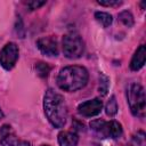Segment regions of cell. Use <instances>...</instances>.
Segmentation results:
<instances>
[{"instance_id":"2","label":"cell","mask_w":146,"mask_h":146,"mask_svg":"<svg viewBox=\"0 0 146 146\" xmlns=\"http://www.w3.org/2000/svg\"><path fill=\"white\" fill-rule=\"evenodd\" d=\"M89 79V73L86 67L79 65L66 66L60 70L57 76L58 87L67 92H73L82 89Z\"/></svg>"},{"instance_id":"18","label":"cell","mask_w":146,"mask_h":146,"mask_svg":"<svg viewBox=\"0 0 146 146\" xmlns=\"http://www.w3.org/2000/svg\"><path fill=\"white\" fill-rule=\"evenodd\" d=\"M19 146H32V145L27 141H22V143H19Z\"/></svg>"},{"instance_id":"17","label":"cell","mask_w":146,"mask_h":146,"mask_svg":"<svg viewBox=\"0 0 146 146\" xmlns=\"http://www.w3.org/2000/svg\"><path fill=\"white\" fill-rule=\"evenodd\" d=\"M100 6H105V7H115V6H120L122 5V1L119 0H112V1H97Z\"/></svg>"},{"instance_id":"4","label":"cell","mask_w":146,"mask_h":146,"mask_svg":"<svg viewBox=\"0 0 146 146\" xmlns=\"http://www.w3.org/2000/svg\"><path fill=\"white\" fill-rule=\"evenodd\" d=\"M64 56L70 59L80 58L84 52V42L79 33L68 32L63 36L62 41Z\"/></svg>"},{"instance_id":"6","label":"cell","mask_w":146,"mask_h":146,"mask_svg":"<svg viewBox=\"0 0 146 146\" xmlns=\"http://www.w3.org/2000/svg\"><path fill=\"white\" fill-rule=\"evenodd\" d=\"M18 56H19L18 46L15 42H8L0 50V65L5 70L9 71L15 66Z\"/></svg>"},{"instance_id":"11","label":"cell","mask_w":146,"mask_h":146,"mask_svg":"<svg viewBox=\"0 0 146 146\" xmlns=\"http://www.w3.org/2000/svg\"><path fill=\"white\" fill-rule=\"evenodd\" d=\"M59 146H76L79 136L74 131H60L57 137Z\"/></svg>"},{"instance_id":"16","label":"cell","mask_w":146,"mask_h":146,"mask_svg":"<svg viewBox=\"0 0 146 146\" xmlns=\"http://www.w3.org/2000/svg\"><path fill=\"white\" fill-rule=\"evenodd\" d=\"M44 3H46V1H29V2H26V6L29 7L30 10H34V9L40 8Z\"/></svg>"},{"instance_id":"8","label":"cell","mask_w":146,"mask_h":146,"mask_svg":"<svg viewBox=\"0 0 146 146\" xmlns=\"http://www.w3.org/2000/svg\"><path fill=\"white\" fill-rule=\"evenodd\" d=\"M36 47L46 56H57L58 55V42L55 36H42L36 41Z\"/></svg>"},{"instance_id":"13","label":"cell","mask_w":146,"mask_h":146,"mask_svg":"<svg viewBox=\"0 0 146 146\" xmlns=\"http://www.w3.org/2000/svg\"><path fill=\"white\" fill-rule=\"evenodd\" d=\"M105 112L108 116H114L117 113V103H116V99L114 96H112L107 100L106 106H105Z\"/></svg>"},{"instance_id":"7","label":"cell","mask_w":146,"mask_h":146,"mask_svg":"<svg viewBox=\"0 0 146 146\" xmlns=\"http://www.w3.org/2000/svg\"><path fill=\"white\" fill-rule=\"evenodd\" d=\"M103 108V102L99 98H92L83 102L78 106V112L84 117H92L100 113Z\"/></svg>"},{"instance_id":"1","label":"cell","mask_w":146,"mask_h":146,"mask_svg":"<svg viewBox=\"0 0 146 146\" xmlns=\"http://www.w3.org/2000/svg\"><path fill=\"white\" fill-rule=\"evenodd\" d=\"M44 114L55 128H63L67 120V106L63 95L49 88L46 90L43 97Z\"/></svg>"},{"instance_id":"20","label":"cell","mask_w":146,"mask_h":146,"mask_svg":"<svg viewBox=\"0 0 146 146\" xmlns=\"http://www.w3.org/2000/svg\"><path fill=\"white\" fill-rule=\"evenodd\" d=\"M41 146H50V145H48V144H42Z\"/></svg>"},{"instance_id":"12","label":"cell","mask_w":146,"mask_h":146,"mask_svg":"<svg viewBox=\"0 0 146 146\" xmlns=\"http://www.w3.org/2000/svg\"><path fill=\"white\" fill-rule=\"evenodd\" d=\"M95 18L96 21L104 27H107L112 24L113 22V17L111 14L108 13H105V11H96L95 13Z\"/></svg>"},{"instance_id":"19","label":"cell","mask_w":146,"mask_h":146,"mask_svg":"<svg viewBox=\"0 0 146 146\" xmlns=\"http://www.w3.org/2000/svg\"><path fill=\"white\" fill-rule=\"evenodd\" d=\"M3 116H5V115H3V112H2V110L0 108V120H2V119H3Z\"/></svg>"},{"instance_id":"5","label":"cell","mask_w":146,"mask_h":146,"mask_svg":"<svg viewBox=\"0 0 146 146\" xmlns=\"http://www.w3.org/2000/svg\"><path fill=\"white\" fill-rule=\"evenodd\" d=\"M90 127L98 135L104 138H119L122 135V125L117 121H104L100 119L94 120L90 122Z\"/></svg>"},{"instance_id":"15","label":"cell","mask_w":146,"mask_h":146,"mask_svg":"<svg viewBox=\"0 0 146 146\" xmlns=\"http://www.w3.org/2000/svg\"><path fill=\"white\" fill-rule=\"evenodd\" d=\"M35 70H36V73H38L39 76L46 78V76H48V74H49V72H50V66H49L47 63L39 62V63H36V65H35Z\"/></svg>"},{"instance_id":"9","label":"cell","mask_w":146,"mask_h":146,"mask_svg":"<svg viewBox=\"0 0 146 146\" xmlns=\"http://www.w3.org/2000/svg\"><path fill=\"white\" fill-rule=\"evenodd\" d=\"M0 144L2 146H17L18 138L9 124H3L0 128Z\"/></svg>"},{"instance_id":"3","label":"cell","mask_w":146,"mask_h":146,"mask_svg":"<svg viewBox=\"0 0 146 146\" xmlns=\"http://www.w3.org/2000/svg\"><path fill=\"white\" fill-rule=\"evenodd\" d=\"M128 103L131 113L137 117L145 116L146 103H145V90L139 83H131L127 91Z\"/></svg>"},{"instance_id":"14","label":"cell","mask_w":146,"mask_h":146,"mask_svg":"<svg viewBox=\"0 0 146 146\" xmlns=\"http://www.w3.org/2000/svg\"><path fill=\"white\" fill-rule=\"evenodd\" d=\"M119 19L121 21V23H122L123 25H125V26H128V27H131V26L133 25V23H135L133 16H132L131 13L128 11V10L121 11V13L119 14Z\"/></svg>"},{"instance_id":"10","label":"cell","mask_w":146,"mask_h":146,"mask_svg":"<svg viewBox=\"0 0 146 146\" xmlns=\"http://www.w3.org/2000/svg\"><path fill=\"white\" fill-rule=\"evenodd\" d=\"M145 60H146V47H145V44H140L137 48V50L135 51V54H133V56L131 58L130 68L132 71L140 70L144 66Z\"/></svg>"}]
</instances>
